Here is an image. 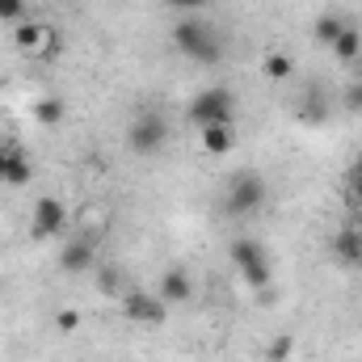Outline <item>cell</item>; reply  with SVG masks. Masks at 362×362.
I'll list each match as a JSON object with an SVG mask.
<instances>
[{
	"instance_id": "cell-9",
	"label": "cell",
	"mask_w": 362,
	"mask_h": 362,
	"mask_svg": "<svg viewBox=\"0 0 362 362\" xmlns=\"http://www.w3.org/2000/svg\"><path fill=\"white\" fill-rule=\"evenodd\" d=\"M93 262H97V253H93V240H85V236H76V240H68V245L59 249V266L68 274L93 270Z\"/></svg>"
},
{
	"instance_id": "cell-24",
	"label": "cell",
	"mask_w": 362,
	"mask_h": 362,
	"mask_svg": "<svg viewBox=\"0 0 362 362\" xmlns=\"http://www.w3.org/2000/svg\"><path fill=\"white\" fill-rule=\"evenodd\" d=\"M114 291H118V274L101 270V295H114Z\"/></svg>"
},
{
	"instance_id": "cell-26",
	"label": "cell",
	"mask_w": 362,
	"mask_h": 362,
	"mask_svg": "<svg viewBox=\"0 0 362 362\" xmlns=\"http://www.w3.org/2000/svg\"><path fill=\"white\" fill-rule=\"evenodd\" d=\"M346 177H362V152L354 156V165H350V173H346Z\"/></svg>"
},
{
	"instance_id": "cell-21",
	"label": "cell",
	"mask_w": 362,
	"mask_h": 362,
	"mask_svg": "<svg viewBox=\"0 0 362 362\" xmlns=\"http://www.w3.org/2000/svg\"><path fill=\"white\" fill-rule=\"evenodd\" d=\"M25 17V0H0V21H21Z\"/></svg>"
},
{
	"instance_id": "cell-22",
	"label": "cell",
	"mask_w": 362,
	"mask_h": 362,
	"mask_svg": "<svg viewBox=\"0 0 362 362\" xmlns=\"http://www.w3.org/2000/svg\"><path fill=\"white\" fill-rule=\"evenodd\" d=\"M303 118L308 122H325V101L316 97V101H303Z\"/></svg>"
},
{
	"instance_id": "cell-27",
	"label": "cell",
	"mask_w": 362,
	"mask_h": 362,
	"mask_svg": "<svg viewBox=\"0 0 362 362\" xmlns=\"http://www.w3.org/2000/svg\"><path fill=\"white\" fill-rule=\"evenodd\" d=\"M4 160H8V144H0V181H4Z\"/></svg>"
},
{
	"instance_id": "cell-10",
	"label": "cell",
	"mask_w": 362,
	"mask_h": 362,
	"mask_svg": "<svg viewBox=\"0 0 362 362\" xmlns=\"http://www.w3.org/2000/svg\"><path fill=\"white\" fill-rule=\"evenodd\" d=\"M189 295H194L189 274L177 270V266H173V270H165V278H160V299H165V303H185Z\"/></svg>"
},
{
	"instance_id": "cell-23",
	"label": "cell",
	"mask_w": 362,
	"mask_h": 362,
	"mask_svg": "<svg viewBox=\"0 0 362 362\" xmlns=\"http://www.w3.org/2000/svg\"><path fill=\"white\" fill-rule=\"evenodd\" d=\"M346 194H350L354 211H362V177H346Z\"/></svg>"
},
{
	"instance_id": "cell-7",
	"label": "cell",
	"mask_w": 362,
	"mask_h": 362,
	"mask_svg": "<svg viewBox=\"0 0 362 362\" xmlns=\"http://www.w3.org/2000/svg\"><path fill=\"white\" fill-rule=\"evenodd\" d=\"M122 312L135 325H165V299L160 295H148V291H131L122 299Z\"/></svg>"
},
{
	"instance_id": "cell-5",
	"label": "cell",
	"mask_w": 362,
	"mask_h": 362,
	"mask_svg": "<svg viewBox=\"0 0 362 362\" xmlns=\"http://www.w3.org/2000/svg\"><path fill=\"white\" fill-rule=\"evenodd\" d=\"M266 206V181L262 173H236L228 181V211L232 215H257Z\"/></svg>"
},
{
	"instance_id": "cell-4",
	"label": "cell",
	"mask_w": 362,
	"mask_h": 362,
	"mask_svg": "<svg viewBox=\"0 0 362 362\" xmlns=\"http://www.w3.org/2000/svg\"><path fill=\"white\" fill-rule=\"evenodd\" d=\"M127 139H131V152H135V156H156V152H165V144H169V122H165V114H156V110L135 114Z\"/></svg>"
},
{
	"instance_id": "cell-28",
	"label": "cell",
	"mask_w": 362,
	"mask_h": 362,
	"mask_svg": "<svg viewBox=\"0 0 362 362\" xmlns=\"http://www.w3.org/2000/svg\"><path fill=\"white\" fill-rule=\"evenodd\" d=\"M350 228H354V232L362 236V211H358V215H350Z\"/></svg>"
},
{
	"instance_id": "cell-18",
	"label": "cell",
	"mask_w": 362,
	"mask_h": 362,
	"mask_svg": "<svg viewBox=\"0 0 362 362\" xmlns=\"http://www.w3.org/2000/svg\"><path fill=\"white\" fill-rule=\"evenodd\" d=\"M291 350H295V341H291V337L282 333V337H274V341H270L266 358H270V362H286V358H291Z\"/></svg>"
},
{
	"instance_id": "cell-6",
	"label": "cell",
	"mask_w": 362,
	"mask_h": 362,
	"mask_svg": "<svg viewBox=\"0 0 362 362\" xmlns=\"http://www.w3.org/2000/svg\"><path fill=\"white\" fill-rule=\"evenodd\" d=\"M64 223H68V206H64L59 198H38V202H34V219H30V236H34V240L59 236Z\"/></svg>"
},
{
	"instance_id": "cell-12",
	"label": "cell",
	"mask_w": 362,
	"mask_h": 362,
	"mask_svg": "<svg viewBox=\"0 0 362 362\" xmlns=\"http://www.w3.org/2000/svg\"><path fill=\"white\" fill-rule=\"evenodd\" d=\"M346 25H350V21H341L337 13H325V17H316V25H312V38H316L320 47H333V42H337V34H341Z\"/></svg>"
},
{
	"instance_id": "cell-3",
	"label": "cell",
	"mask_w": 362,
	"mask_h": 362,
	"mask_svg": "<svg viewBox=\"0 0 362 362\" xmlns=\"http://www.w3.org/2000/svg\"><path fill=\"white\" fill-rule=\"evenodd\" d=\"M232 266H236V274L253 286V291H266L270 286V278H274V270H270V257H266V249L257 245V240H232Z\"/></svg>"
},
{
	"instance_id": "cell-19",
	"label": "cell",
	"mask_w": 362,
	"mask_h": 362,
	"mask_svg": "<svg viewBox=\"0 0 362 362\" xmlns=\"http://www.w3.org/2000/svg\"><path fill=\"white\" fill-rule=\"evenodd\" d=\"M341 101H346V110H350V114H362V81H350L346 93H341Z\"/></svg>"
},
{
	"instance_id": "cell-17",
	"label": "cell",
	"mask_w": 362,
	"mask_h": 362,
	"mask_svg": "<svg viewBox=\"0 0 362 362\" xmlns=\"http://www.w3.org/2000/svg\"><path fill=\"white\" fill-rule=\"evenodd\" d=\"M34 118H38L42 127H55V122H64V101H59V97H42V101L34 105Z\"/></svg>"
},
{
	"instance_id": "cell-14",
	"label": "cell",
	"mask_w": 362,
	"mask_h": 362,
	"mask_svg": "<svg viewBox=\"0 0 362 362\" xmlns=\"http://www.w3.org/2000/svg\"><path fill=\"white\" fill-rule=\"evenodd\" d=\"M202 152L211 156L232 152V127H202Z\"/></svg>"
},
{
	"instance_id": "cell-11",
	"label": "cell",
	"mask_w": 362,
	"mask_h": 362,
	"mask_svg": "<svg viewBox=\"0 0 362 362\" xmlns=\"http://www.w3.org/2000/svg\"><path fill=\"white\" fill-rule=\"evenodd\" d=\"M333 253H337V262H346V266H362V236L350 223L333 236Z\"/></svg>"
},
{
	"instance_id": "cell-1",
	"label": "cell",
	"mask_w": 362,
	"mask_h": 362,
	"mask_svg": "<svg viewBox=\"0 0 362 362\" xmlns=\"http://www.w3.org/2000/svg\"><path fill=\"white\" fill-rule=\"evenodd\" d=\"M173 42H177L181 55L194 59V64H219V55H223L219 34L206 21H198V17H181L177 25H173Z\"/></svg>"
},
{
	"instance_id": "cell-2",
	"label": "cell",
	"mask_w": 362,
	"mask_h": 362,
	"mask_svg": "<svg viewBox=\"0 0 362 362\" xmlns=\"http://www.w3.org/2000/svg\"><path fill=\"white\" fill-rule=\"evenodd\" d=\"M232 114H236V97H232V89H223V85L202 89L189 101V110H185V118L194 127H232Z\"/></svg>"
},
{
	"instance_id": "cell-20",
	"label": "cell",
	"mask_w": 362,
	"mask_h": 362,
	"mask_svg": "<svg viewBox=\"0 0 362 362\" xmlns=\"http://www.w3.org/2000/svg\"><path fill=\"white\" fill-rule=\"evenodd\" d=\"M55 325H59L64 333H76V329H81V312H76V308H59V312H55Z\"/></svg>"
},
{
	"instance_id": "cell-8",
	"label": "cell",
	"mask_w": 362,
	"mask_h": 362,
	"mask_svg": "<svg viewBox=\"0 0 362 362\" xmlns=\"http://www.w3.org/2000/svg\"><path fill=\"white\" fill-rule=\"evenodd\" d=\"M51 25H42V21H17V30H13V47L21 51V55H42L47 51V42H51Z\"/></svg>"
},
{
	"instance_id": "cell-13",
	"label": "cell",
	"mask_w": 362,
	"mask_h": 362,
	"mask_svg": "<svg viewBox=\"0 0 362 362\" xmlns=\"http://www.w3.org/2000/svg\"><path fill=\"white\" fill-rule=\"evenodd\" d=\"M30 177H34L30 160H25L17 148H8V160H4V185H30Z\"/></svg>"
},
{
	"instance_id": "cell-25",
	"label": "cell",
	"mask_w": 362,
	"mask_h": 362,
	"mask_svg": "<svg viewBox=\"0 0 362 362\" xmlns=\"http://www.w3.org/2000/svg\"><path fill=\"white\" fill-rule=\"evenodd\" d=\"M165 4H173L181 13H194V8H202V4H211V0H165Z\"/></svg>"
},
{
	"instance_id": "cell-16",
	"label": "cell",
	"mask_w": 362,
	"mask_h": 362,
	"mask_svg": "<svg viewBox=\"0 0 362 362\" xmlns=\"http://www.w3.org/2000/svg\"><path fill=\"white\" fill-rule=\"evenodd\" d=\"M262 72H266V81H291L295 64H291L282 51H270V55H266V64H262Z\"/></svg>"
},
{
	"instance_id": "cell-15",
	"label": "cell",
	"mask_w": 362,
	"mask_h": 362,
	"mask_svg": "<svg viewBox=\"0 0 362 362\" xmlns=\"http://www.w3.org/2000/svg\"><path fill=\"white\" fill-rule=\"evenodd\" d=\"M358 51H362V34L354 25H346V30L337 34V42H333V55H337V59H354Z\"/></svg>"
}]
</instances>
